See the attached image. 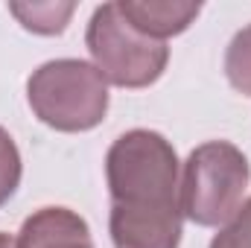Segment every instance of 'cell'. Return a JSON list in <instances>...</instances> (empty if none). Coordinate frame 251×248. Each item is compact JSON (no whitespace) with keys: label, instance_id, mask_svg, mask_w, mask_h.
Masks as SVG:
<instances>
[{"label":"cell","instance_id":"obj_8","mask_svg":"<svg viewBox=\"0 0 251 248\" xmlns=\"http://www.w3.org/2000/svg\"><path fill=\"white\" fill-rule=\"evenodd\" d=\"M225 76L234 91L251 97V24L231 38L225 50Z\"/></svg>","mask_w":251,"mask_h":248},{"label":"cell","instance_id":"obj_11","mask_svg":"<svg viewBox=\"0 0 251 248\" xmlns=\"http://www.w3.org/2000/svg\"><path fill=\"white\" fill-rule=\"evenodd\" d=\"M0 248H18L15 237H9V234H3V231H0Z\"/></svg>","mask_w":251,"mask_h":248},{"label":"cell","instance_id":"obj_1","mask_svg":"<svg viewBox=\"0 0 251 248\" xmlns=\"http://www.w3.org/2000/svg\"><path fill=\"white\" fill-rule=\"evenodd\" d=\"M114 248H178L181 170L173 143L152 128L120 134L105 155Z\"/></svg>","mask_w":251,"mask_h":248},{"label":"cell","instance_id":"obj_7","mask_svg":"<svg viewBox=\"0 0 251 248\" xmlns=\"http://www.w3.org/2000/svg\"><path fill=\"white\" fill-rule=\"evenodd\" d=\"M9 12L18 18V24L35 35H62L67 29V21L76 12V3H59V0H44V3H9Z\"/></svg>","mask_w":251,"mask_h":248},{"label":"cell","instance_id":"obj_3","mask_svg":"<svg viewBox=\"0 0 251 248\" xmlns=\"http://www.w3.org/2000/svg\"><path fill=\"white\" fill-rule=\"evenodd\" d=\"M251 181L243 149L228 140L196 146L181 170V213L201 228H222L240 207Z\"/></svg>","mask_w":251,"mask_h":248},{"label":"cell","instance_id":"obj_6","mask_svg":"<svg viewBox=\"0 0 251 248\" xmlns=\"http://www.w3.org/2000/svg\"><path fill=\"white\" fill-rule=\"evenodd\" d=\"M117 3L128 24L155 41L181 35L201 12V3L193 0H117Z\"/></svg>","mask_w":251,"mask_h":248},{"label":"cell","instance_id":"obj_5","mask_svg":"<svg viewBox=\"0 0 251 248\" xmlns=\"http://www.w3.org/2000/svg\"><path fill=\"white\" fill-rule=\"evenodd\" d=\"M18 248H94L88 222L70 207H41L24 219Z\"/></svg>","mask_w":251,"mask_h":248},{"label":"cell","instance_id":"obj_9","mask_svg":"<svg viewBox=\"0 0 251 248\" xmlns=\"http://www.w3.org/2000/svg\"><path fill=\"white\" fill-rule=\"evenodd\" d=\"M21 152L12 140V134L0 125V207L15 196V190L21 184Z\"/></svg>","mask_w":251,"mask_h":248},{"label":"cell","instance_id":"obj_4","mask_svg":"<svg viewBox=\"0 0 251 248\" xmlns=\"http://www.w3.org/2000/svg\"><path fill=\"white\" fill-rule=\"evenodd\" d=\"M85 44L94 67L117 88H149L161 79L170 62L167 41H155L134 29L120 12V3H102L94 9Z\"/></svg>","mask_w":251,"mask_h":248},{"label":"cell","instance_id":"obj_10","mask_svg":"<svg viewBox=\"0 0 251 248\" xmlns=\"http://www.w3.org/2000/svg\"><path fill=\"white\" fill-rule=\"evenodd\" d=\"M207 248H251V198L219 228Z\"/></svg>","mask_w":251,"mask_h":248},{"label":"cell","instance_id":"obj_2","mask_svg":"<svg viewBox=\"0 0 251 248\" xmlns=\"http://www.w3.org/2000/svg\"><path fill=\"white\" fill-rule=\"evenodd\" d=\"M32 114L56 131H91L108 114V82L91 62L53 59L26 79Z\"/></svg>","mask_w":251,"mask_h":248}]
</instances>
